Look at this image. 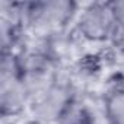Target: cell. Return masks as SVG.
Instances as JSON below:
<instances>
[{
    "label": "cell",
    "instance_id": "cell-3",
    "mask_svg": "<svg viewBox=\"0 0 124 124\" xmlns=\"http://www.w3.org/2000/svg\"><path fill=\"white\" fill-rule=\"evenodd\" d=\"M117 29V21L111 2H93L85 6L78 19L80 37L91 42L111 41Z\"/></svg>",
    "mask_w": 124,
    "mask_h": 124
},
{
    "label": "cell",
    "instance_id": "cell-9",
    "mask_svg": "<svg viewBox=\"0 0 124 124\" xmlns=\"http://www.w3.org/2000/svg\"><path fill=\"white\" fill-rule=\"evenodd\" d=\"M28 124H39V123H37V121H32V123H28Z\"/></svg>",
    "mask_w": 124,
    "mask_h": 124
},
{
    "label": "cell",
    "instance_id": "cell-6",
    "mask_svg": "<svg viewBox=\"0 0 124 124\" xmlns=\"http://www.w3.org/2000/svg\"><path fill=\"white\" fill-rule=\"evenodd\" d=\"M93 117L88 107L78 99V96L73 99V102L67 107L64 114L57 121V124H91L93 123Z\"/></svg>",
    "mask_w": 124,
    "mask_h": 124
},
{
    "label": "cell",
    "instance_id": "cell-5",
    "mask_svg": "<svg viewBox=\"0 0 124 124\" xmlns=\"http://www.w3.org/2000/svg\"><path fill=\"white\" fill-rule=\"evenodd\" d=\"M104 114L108 124H124V86H117L107 93Z\"/></svg>",
    "mask_w": 124,
    "mask_h": 124
},
{
    "label": "cell",
    "instance_id": "cell-2",
    "mask_svg": "<svg viewBox=\"0 0 124 124\" xmlns=\"http://www.w3.org/2000/svg\"><path fill=\"white\" fill-rule=\"evenodd\" d=\"M78 15V5L70 0H50V2L28 3L26 28L37 35L53 38L61 35Z\"/></svg>",
    "mask_w": 124,
    "mask_h": 124
},
{
    "label": "cell",
    "instance_id": "cell-4",
    "mask_svg": "<svg viewBox=\"0 0 124 124\" xmlns=\"http://www.w3.org/2000/svg\"><path fill=\"white\" fill-rule=\"evenodd\" d=\"M75 98L76 93L72 83L58 79L50 89L31 102L29 109L34 121L39 124H57Z\"/></svg>",
    "mask_w": 124,
    "mask_h": 124
},
{
    "label": "cell",
    "instance_id": "cell-7",
    "mask_svg": "<svg viewBox=\"0 0 124 124\" xmlns=\"http://www.w3.org/2000/svg\"><path fill=\"white\" fill-rule=\"evenodd\" d=\"M114 16L117 21V26L124 28V0H117V2H111Z\"/></svg>",
    "mask_w": 124,
    "mask_h": 124
},
{
    "label": "cell",
    "instance_id": "cell-10",
    "mask_svg": "<svg viewBox=\"0 0 124 124\" xmlns=\"http://www.w3.org/2000/svg\"><path fill=\"white\" fill-rule=\"evenodd\" d=\"M91 124H96V123H95V121H93V123H91Z\"/></svg>",
    "mask_w": 124,
    "mask_h": 124
},
{
    "label": "cell",
    "instance_id": "cell-1",
    "mask_svg": "<svg viewBox=\"0 0 124 124\" xmlns=\"http://www.w3.org/2000/svg\"><path fill=\"white\" fill-rule=\"evenodd\" d=\"M31 96L22 82L19 55L16 51H2L0 64V112L13 118L31 107Z\"/></svg>",
    "mask_w": 124,
    "mask_h": 124
},
{
    "label": "cell",
    "instance_id": "cell-8",
    "mask_svg": "<svg viewBox=\"0 0 124 124\" xmlns=\"http://www.w3.org/2000/svg\"><path fill=\"white\" fill-rule=\"evenodd\" d=\"M111 41L114 42V45H115L117 50H120V51L124 53V28L117 26V29H115V32H114Z\"/></svg>",
    "mask_w": 124,
    "mask_h": 124
}]
</instances>
